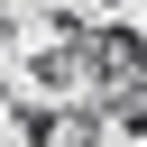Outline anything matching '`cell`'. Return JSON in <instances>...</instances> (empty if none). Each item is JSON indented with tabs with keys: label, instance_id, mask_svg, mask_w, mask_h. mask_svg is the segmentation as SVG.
Segmentation results:
<instances>
[{
	"label": "cell",
	"instance_id": "2",
	"mask_svg": "<svg viewBox=\"0 0 147 147\" xmlns=\"http://www.w3.org/2000/svg\"><path fill=\"white\" fill-rule=\"evenodd\" d=\"M9 28H18V9H9V0H0V46H9Z\"/></svg>",
	"mask_w": 147,
	"mask_h": 147
},
{
	"label": "cell",
	"instance_id": "1",
	"mask_svg": "<svg viewBox=\"0 0 147 147\" xmlns=\"http://www.w3.org/2000/svg\"><path fill=\"white\" fill-rule=\"evenodd\" d=\"M46 147H101V110H92V101L55 110V138H46Z\"/></svg>",
	"mask_w": 147,
	"mask_h": 147
}]
</instances>
